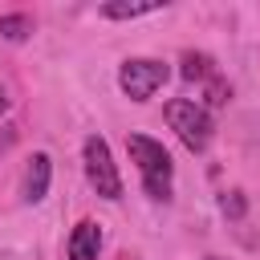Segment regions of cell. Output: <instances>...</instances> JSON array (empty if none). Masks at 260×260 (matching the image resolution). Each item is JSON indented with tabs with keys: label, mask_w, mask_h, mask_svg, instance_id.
<instances>
[{
	"label": "cell",
	"mask_w": 260,
	"mask_h": 260,
	"mask_svg": "<svg viewBox=\"0 0 260 260\" xmlns=\"http://www.w3.org/2000/svg\"><path fill=\"white\" fill-rule=\"evenodd\" d=\"M126 150L130 158L138 162V175H142V187L150 199H171V179H175V162L167 154L162 142L146 138V134H126Z\"/></svg>",
	"instance_id": "6da1fadb"
},
{
	"label": "cell",
	"mask_w": 260,
	"mask_h": 260,
	"mask_svg": "<svg viewBox=\"0 0 260 260\" xmlns=\"http://www.w3.org/2000/svg\"><path fill=\"white\" fill-rule=\"evenodd\" d=\"M167 122H171V130L183 138L187 150H203V146L211 142V130H215L207 106H199L195 98H171V102H167Z\"/></svg>",
	"instance_id": "7a4b0ae2"
},
{
	"label": "cell",
	"mask_w": 260,
	"mask_h": 260,
	"mask_svg": "<svg viewBox=\"0 0 260 260\" xmlns=\"http://www.w3.org/2000/svg\"><path fill=\"white\" fill-rule=\"evenodd\" d=\"M167 77H171V69L162 61H154V57H130L118 69V85H122V93L130 102H150L154 89H162Z\"/></svg>",
	"instance_id": "3957f363"
},
{
	"label": "cell",
	"mask_w": 260,
	"mask_h": 260,
	"mask_svg": "<svg viewBox=\"0 0 260 260\" xmlns=\"http://www.w3.org/2000/svg\"><path fill=\"white\" fill-rule=\"evenodd\" d=\"M85 179L89 187L102 195V199H122V175L110 158V146L102 134H89L85 138Z\"/></svg>",
	"instance_id": "277c9868"
},
{
	"label": "cell",
	"mask_w": 260,
	"mask_h": 260,
	"mask_svg": "<svg viewBox=\"0 0 260 260\" xmlns=\"http://www.w3.org/2000/svg\"><path fill=\"white\" fill-rule=\"evenodd\" d=\"M49 179H53V158L45 150H37L24 171V203H41L49 195Z\"/></svg>",
	"instance_id": "5b68a950"
},
{
	"label": "cell",
	"mask_w": 260,
	"mask_h": 260,
	"mask_svg": "<svg viewBox=\"0 0 260 260\" xmlns=\"http://www.w3.org/2000/svg\"><path fill=\"white\" fill-rule=\"evenodd\" d=\"M69 260H98V252H102V228L93 223V219H81L73 232H69Z\"/></svg>",
	"instance_id": "8992f818"
},
{
	"label": "cell",
	"mask_w": 260,
	"mask_h": 260,
	"mask_svg": "<svg viewBox=\"0 0 260 260\" xmlns=\"http://www.w3.org/2000/svg\"><path fill=\"white\" fill-rule=\"evenodd\" d=\"M158 8H162V0H146V4L106 0V4H102V16H110V20H134V16H150V12H158Z\"/></svg>",
	"instance_id": "52a82bcc"
},
{
	"label": "cell",
	"mask_w": 260,
	"mask_h": 260,
	"mask_svg": "<svg viewBox=\"0 0 260 260\" xmlns=\"http://www.w3.org/2000/svg\"><path fill=\"white\" fill-rule=\"evenodd\" d=\"M183 77H187V81H211V77H215L211 57H203V53H187V57H183Z\"/></svg>",
	"instance_id": "ba28073f"
},
{
	"label": "cell",
	"mask_w": 260,
	"mask_h": 260,
	"mask_svg": "<svg viewBox=\"0 0 260 260\" xmlns=\"http://www.w3.org/2000/svg\"><path fill=\"white\" fill-rule=\"evenodd\" d=\"M28 32H32V16H24V12L0 16V37H4V41H24Z\"/></svg>",
	"instance_id": "9c48e42d"
},
{
	"label": "cell",
	"mask_w": 260,
	"mask_h": 260,
	"mask_svg": "<svg viewBox=\"0 0 260 260\" xmlns=\"http://www.w3.org/2000/svg\"><path fill=\"white\" fill-rule=\"evenodd\" d=\"M228 98H232L228 81H223V77H211V81H207V106H228Z\"/></svg>",
	"instance_id": "30bf717a"
},
{
	"label": "cell",
	"mask_w": 260,
	"mask_h": 260,
	"mask_svg": "<svg viewBox=\"0 0 260 260\" xmlns=\"http://www.w3.org/2000/svg\"><path fill=\"white\" fill-rule=\"evenodd\" d=\"M223 215H232V219H244V211H248V203H244V195L240 191H232V195H223Z\"/></svg>",
	"instance_id": "8fae6325"
},
{
	"label": "cell",
	"mask_w": 260,
	"mask_h": 260,
	"mask_svg": "<svg viewBox=\"0 0 260 260\" xmlns=\"http://www.w3.org/2000/svg\"><path fill=\"white\" fill-rule=\"evenodd\" d=\"M4 110H8V93L0 89V114H4Z\"/></svg>",
	"instance_id": "7c38bea8"
},
{
	"label": "cell",
	"mask_w": 260,
	"mask_h": 260,
	"mask_svg": "<svg viewBox=\"0 0 260 260\" xmlns=\"http://www.w3.org/2000/svg\"><path fill=\"white\" fill-rule=\"evenodd\" d=\"M207 260H219V256H207Z\"/></svg>",
	"instance_id": "4fadbf2b"
}]
</instances>
